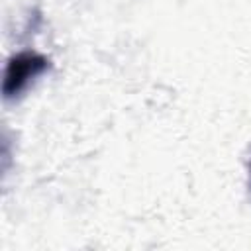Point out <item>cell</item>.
I'll return each mask as SVG.
<instances>
[{"mask_svg": "<svg viewBox=\"0 0 251 251\" xmlns=\"http://www.w3.org/2000/svg\"><path fill=\"white\" fill-rule=\"evenodd\" d=\"M45 69H47V59L37 55V53L14 55L10 59V63L6 67V75H4V84H2L4 96L10 98V96L18 94L22 88H25L29 78L37 76Z\"/></svg>", "mask_w": 251, "mask_h": 251, "instance_id": "6da1fadb", "label": "cell"}]
</instances>
